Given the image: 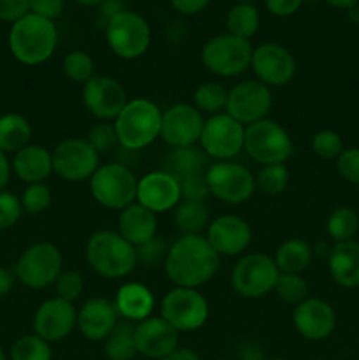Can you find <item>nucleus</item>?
Here are the masks:
<instances>
[{
    "instance_id": "nucleus-44",
    "label": "nucleus",
    "mask_w": 359,
    "mask_h": 360,
    "mask_svg": "<svg viewBox=\"0 0 359 360\" xmlns=\"http://www.w3.org/2000/svg\"><path fill=\"white\" fill-rule=\"evenodd\" d=\"M84 290V278L80 271L76 269H63L55 281L56 297L65 299V301L74 302L81 297Z\"/></svg>"
},
{
    "instance_id": "nucleus-51",
    "label": "nucleus",
    "mask_w": 359,
    "mask_h": 360,
    "mask_svg": "<svg viewBox=\"0 0 359 360\" xmlns=\"http://www.w3.org/2000/svg\"><path fill=\"white\" fill-rule=\"evenodd\" d=\"M264 2H266L267 11H270L271 14L285 18L292 16V14L298 11L299 7H301L303 0H264Z\"/></svg>"
},
{
    "instance_id": "nucleus-58",
    "label": "nucleus",
    "mask_w": 359,
    "mask_h": 360,
    "mask_svg": "<svg viewBox=\"0 0 359 360\" xmlns=\"http://www.w3.org/2000/svg\"><path fill=\"white\" fill-rule=\"evenodd\" d=\"M74 2L80 4V6H84V7H92V6H97V4L106 2V0H74Z\"/></svg>"
},
{
    "instance_id": "nucleus-5",
    "label": "nucleus",
    "mask_w": 359,
    "mask_h": 360,
    "mask_svg": "<svg viewBox=\"0 0 359 360\" xmlns=\"http://www.w3.org/2000/svg\"><path fill=\"white\" fill-rule=\"evenodd\" d=\"M243 150L260 165L285 164L294 153V144L287 130L278 122L266 118L245 127Z\"/></svg>"
},
{
    "instance_id": "nucleus-1",
    "label": "nucleus",
    "mask_w": 359,
    "mask_h": 360,
    "mask_svg": "<svg viewBox=\"0 0 359 360\" xmlns=\"http://www.w3.org/2000/svg\"><path fill=\"white\" fill-rule=\"evenodd\" d=\"M220 255L204 236H180L168 250L164 269L175 287L199 288L213 280Z\"/></svg>"
},
{
    "instance_id": "nucleus-18",
    "label": "nucleus",
    "mask_w": 359,
    "mask_h": 360,
    "mask_svg": "<svg viewBox=\"0 0 359 360\" xmlns=\"http://www.w3.org/2000/svg\"><path fill=\"white\" fill-rule=\"evenodd\" d=\"M252 67L256 79L266 86H285L296 76V58L285 46L264 42L252 53Z\"/></svg>"
},
{
    "instance_id": "nucleus-38",
    "label": "nucleus",
    "mask_w": 359,
    "mask_h": 360,
    "mask_svg": "<svg viewBox=\"0 0 359 360\" xmlns=\"http://www.w3.org/2000/svg\"><path fill=\"white\" fill-rule=\"evenodd\" d=\"M11 360H53L51 345L37 334H28L13 345Z\"/></svg>"
},
{
    "instance_id": "nucleus-24",
    "label": "nucleus",
    "mask_w": 359,
    "mask_h": 360,
    "mask_svg": "<svg viewBox=\"0 0 359 360\" xmlns=\"http://www.w3.org/2000/svg\"><path fill=\"white\" fill-rule=\"evenodd\" d=\"M115 302L106 297H90L77 309V323L81 336L88 341H104L118 323Z\"/></svg>"
},
{
    "instance_id": "nucleus-36",
    "label": "nucleus",
    "mask_w": 359,
    "mask_h": 360,
    "mask_svg": "<svg viewBox=\"0 0 359 360\" xmlns=\"http://www.w3.org/2000/svg\"><path fill=\"white\" fill-rule=\"evenodd\" d=\"M227 91L229 90H225V86L215 83V81L201 83L194 91V105L208 116L224 112L225 104H227Z\"/></svg>"
},
{
    "instance_id": "nucleus-57",
    "label": "nucleus",
    "mask_w": 359,
    "mask_h": 360,
    "mask_svg": "<svg viewBox=\"0 0 359 360\" xmlns=\"http://www.w3.org/2000/svg\"><path fill=\"white\" fill-rule=\"evenodd\" d=\"M331 248H333V246H329L327 243H317L315 246H312L313 257H326L327 259L331 253Z\"/></svg>"
},
{
    "instance_id": "nucleus-3",
    "label": "nucleus",
    "mask_w": 359,
    "mask_h": 360,
    "mask_svg": "<svg viewBox=\"0 0 359 360\" xmlns=\"http://www.w3.org/2000/svg\"><path fill=\"white\" fill-rule=\"evenodd\" d=\"M87 264L106 280H120L137 267L136 248L116 231H97L88 238L84 248Z\"/></svg>"
},
{
    "instance_id": "nucleus-30",
    "label": "nucleus",
    "mask_w": 359,
    "mask_h": 360,
    "mask_svg": "<svg viewBox=\"0 0 359 360\" xmlns=\"http://www.w3.org/2000/svg\"><path fill=\"white\" fill-rule=\"evenodd\" d=\"M208 158L210 157L197 146L176 148V150H171L169 157L165 158L164 171L182 181V179L192 178V176L204 174L206 169L210 167Z\"/></svg>"
},
{
    "instance_id": "nucleus-62",
    "label": "nucleus",
    "mask_w": 359,
    "mask_h": 360,
    "mask_svg": "<svg viewBox=\"0 0 359 360\" xmlns=\"http://www.w3.org/2000/svg\"><path fill=\"white\" fill-rule=\"evenodd\" d=\"M312 360H326V359H312Z\"/></svg>"
},
{
    "instance_id": "nucleus-32",
    "label": "nucleus",
    "mask_w": 359,
    "mask_h": 360,
    "mask_svg": "<svg viewBox=\"0 0 359 360\" xmlns=\"http://www.w3.org/2000/svg\"><path fill=\"white\" fill-rule=\"evenodd\" d=\"M175 227L182 232V236H196L210 225V213L206 204L201 200L182 199L178 206L172 210Z\"/></svg>"
},
{
    "instance_id": "nucleus-31",
    "label": "nucleus",
    "mask_w": 359,
    "mask_h": 360,
    "mask_svg": "<svg viewBox=\"0 0 359 360\" xmlns=\"http://www.w3.org/2000/svg\"><path fill=\"white\" fill-rule=\"evenodd\" d=\"M32 137V127L25 116L18 112H7L0 116V151L16 153L28 146Z\"/></svg>"
},
{
    "instance_id": "nucleus-12",
    "label": "nucleus",
    "mask_w": 359,
    "mask_h": 360,
    "mask_svg": "<svg viewBox=\"0 0 359 360\" xmlns=\"http://www.w3.org/2000/svg\"><path fill=\"white\" fill-rule=\"evenodd\" d=\"M160 316L178 333H192L208 322L210 304L197 288L175 287L162 299Z\"/></svg>"
},
{
    "instance_id": "nucleus-21",
    "label": "nucleus",
    "mask_w": 359,
    "mask_h": 360,
    "mask_svg": "<svg viewBox=\"0 0 359 360\" xmlns=\"http://www.w3.org/2000/svg\"><path fill=\"white\" fill-rule=\"evenodd\" d=\"M292 326L308 341L327 340L336 329V313L327 301L306 297L292 311Z\"/></svg>"
},
{
    "instance_id": "nucleus-50",
    "label": "nucleus",
    "mask_w": 359,
    "mask_h": 360,
    "mask_svg": "<svg viewBox=\"0 0 359 360\" xmlns=\"http://www.w3.org/2000/svg\"><path fill=\"white\" fill-rule=\"evenodd\" d=\"M65 0H30V13L46 20H55L63 13Z\"/></svg>"
},
{
    "instance_id": "nucleus-4",
    "label": "nucleus",
    "mask_w": 359,
    "mask_h": 360,
    "mask_svg": "<svg viewBox=\"0 0 359 360\" xmlns=\"http://www.w3.org/2000/svg\"><path fill=\"white\" fill-rule=\"evenodd\" d=\"M113 123L120 146L127 151H141L160 137L162 111L150 98L137 97L127 102Z\"/></svg>"
},
{
    "instance_id": "nucleus-46",
    "label": "nucleus",
    "mask_w": 359,
    "mask_h": 360,
    "mask_svg": "<svg viewBox=\"0 0 359 360\" xmlns=\"http://www.w3.org/2000/svg\"><path fill=\"white\" fill-rule=\"evenodd\" d=\"M23 207H21L20 197L14 195L13 192L0 190V231L11 229L16 225V221L21 218Z\"/></svg>"
},
{
    "instance_id": "nucleus-10",
    "label": "nucleus",
    "mask_w": 359,
    "mask_h": 360,
    "mask_svg": "<svg viewBox=\"0 0 359 360\" xmlns=\"http://www.w3.org/2000/svg\"><path fill=\"white\" fill-rule=\"evenodd\" d=\"M278 274L280 271L273 257L264 253H245L232 267L231 287L241 297L260 299L273 292Z\"/></svg>"
},
{
    "instance_id": "nucleus-41",
    "label": "nucleus",
    "mask_w": 359,
    "mask_h": 360,
    "mask_svg": "<svg viewBox=\"0 0 359 360\" xmlns=\"http://www.w3.org/2000/svg\"><path fill=\"white\" fill-rule=\"evenodd\" d=\"M21 207L25 213L28 214H41L51 206L53 202V193L46 183H32L27 185L20 197Z\"/></svg>"
},
{
    "instance_id": "nucleus-56",
    "label": "nucleus",
    "mask_w": 359,
    "mask_h": 360,
    "mask_svg": "<svg viewBox=\"0 0 359 360\" xmlns=\"http://www.w3.org/2000/svg\"><path fill=\"white\" fill-rule=\"evenodd\" d=\"M326 4H329L331 7H336V9H352L354 6H358L359 0H324Z\"/></svg>"
},
{
    "instance_id": "nucleus-9",
    "label": "nucleus",
    "mask_w": 359,
    "mask_h": 360,
    "mask_svg": "<svg viewBox=\"0 0 359 360\" xmlns=\"http://www.w3.org/2000/svg\"><path fill=\"white\" fill-rule=\"evenodd\" d=\"M106 42L118 58L136 60L150 48V25L141 14L122 11L106 21Z\"/></svg>"
},
{
    "instance_id": "nucleus-26",
    "label": "nucleus",
    "mask_w": 359,
    "mask_h": 360,
    "mask_svg": "<svg viewBox=\"0 0 359 360\" xmlns=\"http://www.w3.org/2000/svg\"><path fill=\"white\" fill-rule=\"evenodd\" d=\"M115 308L118 316H122L127 322H143L148 316H151L155 308L153 292L143 283L129 281L118 288L115 297Z\"/></svg>"
},
{
    "instance_id": "nucleus-39",
    "label": "nucleus",
    "mask_w": 359,
    "mask_h": 360,
    "mask_svg": "<svg viewBox=\"0 0 359 360\" xmlns=\"http://www.w3.org/2000/svg\"><path fill=\"white\" fill-rule=\"evenodd\" d=\"M62 70L70 81L84 84L95 76V62L83 49H74L63 58Z\"/></svg>"
},
{
    "instance_id": "nucleus-49",
    "label": "nucleus",
    "mask_w": 359,
    "mask_h": 360,
    "mask_svg": "<svg viewBox=\"0 0 359 360\" xmlns=\"http://www.w3.org/2000/svg\"><path fill=\"white\" fill-rule=\"evenodd\" d=\"M30 13V0H0V21L14 23Z\"/></svg>"
},
{
    "instance_id": "nucleus-35",
    "label": "nucleus",
    "mask_w": 359,
    "mask_h": 360,
    "mask_svg": "<svg viewBox=\"0 0 359 360\" xmlns=\"http://www.w3.org/2000/svg\"><path fill=\"white\" fill-rule=\"evenodd\" d=\"M359 231V214L352 207L340 206L327 217V238L334 243L352 241Z\"/></svg>"
},
{
    "instance_id": "nucleus-11",
    "label": "nucleus",
    "mask_w": 359,
    "mask_h": 360,
    "mask_svg": "<svg viewBox=\"0 0 359 360\" xmlns=\"http://www.w3.org/2000/svg\"><path fill=\"white\" fill-rule=\"evenodd\" d=\"M210 195L229 206H238L252 199L256 192V176L245 165L232 160L215 162L206 169Z\"/></svg>"
},
{
    "instance_id": "nucleus-42",
    "label": "nucleus",
    "mask_w": 359,
    "mask_h": 360,
    "mask_svg": "<svg viewBox=\"0 0 359 360\" xmlns=\"http://www.w3.org/2000/svg\"><path fill=\"white\" fill-rule=\"evenodd\" d=\"M92 148L97 151L99 155L109 153L118 146V134H116L115 123L113 122H97L95 125L90 127L87 137Z\"/></svg>"
},
{
    "instance_id": "nucleus-2",
    "label": "nucleus",
    "mask_w": 359,
    "mask_h": 360,
    "mask_svg": "<svg viewBox=\"0 0 359 360\" xmlns=\"http://www.w3.org/2000/svg\"><path fill=\"white\" fill-rule=\"evenodd\" d=\"M58 44V32L51 20L25 14L14 21L9 32V49L18 62L25 65H41L51 58Z\"/></svg>"
},
{
    "instance_id": "nucleus-28",
    "label": "nucleus",
    "mask_w": 359,
    "mask_h": 360,
    "mask_svg": "<svg viewBox=\"0 0 359 360\" xmlns=\"http://www.w3.org/2000/svg\"><path fill=\"white\" fill-rule=\"evenodd\" d=\"M11 169L27 185L44 183L53 174L51 151L46 150L44 146H39V144H28L23 150L14 153Z\"/></svg>"
},
{
    "instance_id": "nucleus-37",
    "label": "nucleus",
    "mask_w": 359,
    "mask_h": 360,
    "mask_svg": "<svg viewBox=\"0 0 359 360\" xmlns=\"http://www.w3.org/2000/svg\"><path fill=\"white\" fill-rule=\"evenodd\" d=\"M291 181V172L285 164L263 165L256 176V188L264 195L277 197L287 190Z\"/></svg>"
},
{
    "instance_id": "nucleus-60",
    "label": "nucleus",
    "mask_w": 359,
    "mask_h": 360,
    "mask_svg": "<svg viewBox=\"0 0 359 360\" xmlns=\"http://www.w3.org/2000/svg\"><path fill=\"white\" fill-rule=\"evenodd\" d=\"M0 360H7V355H6V352H4L2 348H0Z\"/></svg>"
},
{
    "instance_id": "nucleus-14",
    "label": "nucleus",
    "mask_w": 359,
    "mask_h": 360,
    "mask_svg": "<svg viewBox=\"0 0 359 360\" xmlns=\"http://www.w3.org/2000/svg\"><path fill=\"white\" fill-rule=\"evenodd\" d=\"M201 150L217 162L232 160L245 144V125L227 112L208 116L201 134Z\"/></svg>"
},
{
    "instance_id": "nucleus-52",
    "label": "nucleus",
    "mask_w": 359,
    "mask_h": 360,
    "mask_svg": "<svg viewBox=\"0 0 359 360\" xmlns=\"http://www.w3.org/2000/svg\"><path fill=\"white\" fill-rule=\"evenodd\" d=\"M210 2L211 0H169L172 9L180 14H185V16H194V14L201 13L210 6Z\"/></svg>"
},
{
    "instance_id": "nucleus-54",
    "label": "nucleus",
    "mask_w": 359,
    "mask_h": 360,
    "mask_svg": "<svg viewBox=\"0 0 359 360\" xmlns=\"http://www.w3.org/2000/svg\"><path fill=\"white\" fill-rule=\"evenodd\" d=\"M162 360H201V357L190 348H178V350H175Z\"/></svg>"
},
{
    "instance_id": "nucleus-55",
    "label": "nucleus",
    "mask_w": 359,
    "mask_h": 360,
    "mask_svg": "<svg viewBox=\"0 0 359 360\" xmlns=\"http://www.w3.org/2000/svg\"><path fill=\"white\" fill-rule=\"evenodd\" d=\"M9 176H11V164L9 160H7L6 153L0 151V190H4V186L7 185Z\"/></svg>"
},
{
    "instance_id": "nucleus-27",
    "label": "nucleus",
    "mask_w": 359,
    "mask_h": 360,
    "mask_svg": "<svg viewBox=\"0 0 359 360\" xmlns=\"http://www.w3.org/2000/svg\"><path fill=\"white\" fill-rule=\"evenodd\" d=\"M331 280L341 288H359V243H334L327 257Z\"/></svg>"
},
{
    "instance_id": "nucleus-59",
    "label": "nucleus",
    "mask_w": 359,
    "mask_h": 360,
    "mask_svg": "<svg viewBox=\"0 0 359 360\" xmlns=\"http://www.w3.org/2000/svg\"><path fill=\"white\" fill-rule=\"evenodd\" d=\"M348 16H351L352 21L359 23V6H354L352 9H348Z\"/></svg>"
},
{
    "instance_id": "nucleus-7",
    "label": "nucleus",
    "mask_w": 359,
    "mask_h": 360,
    "mask_svg": "<svg viewBox=\"0 0 359 360\" xmlns=\"http://www.w3.org/2000/svg\"><path fill=\"white\" fill-rule=\"evenodd\" d=\"M63 271V257L58 246L42 241L28 246L18 259L14 276L32 290H42L55 285Z\"/></svg>"
},
{
    "instance_id": "nucleus-48",
    "label": "nucleus",
    "mask_w": 359,
    "mask_h": 360,
    "mask_svg": "<svg viewBox=\"0 0 359 360\" xmlns=\"http://www.w3.org/2000/svg\"><path fill=\"white\" fill-rule=\"evenodd\" d=\"M206 174V172H204ZM197 174L192 178H187L180 181V190H182V199L185 200H201L204 202L206 197L210 195V190H208L206 176Z\"/></svg>"
},
{
    "instance_id": "nucleus-45",
    "label": "nucleus",
    "mask_w": 359,
    "mask_h": 360,
    "mask_svg": "<svg viewBox=\"0 0 359 360\" xmlns=\"http://www.w3.org/2000/svg\"><path fill=\"white\" fill-rule=\"evenodd\" d=\"M336 171L348 185L359 186V148H345L336 158Z\"/></svg>"
},
{
    "instance_id": "nucleus-25",
    "label": "nucleus",
    "mask_w": 359,
    "mask_h": 360,
    "mask_svg": "<svg viewBox=\"0 0 359 360\" xmlns=\"http://www.w3.org/2000/svg\"><path fill=\"white\" fill-rule=\"evenodd\" d=\"M157 214L139 202H132L118 214V234L134 248L144 245L157 236Z\"/></svg>"
},
{
    "instance_id": "nucleus-61",
    "label": "nucleus",
    "mask_w": 359,
    "mask_h": 360,
    "mask_svg": "<svg viewBox=\"0 0 359 360\" xmlns=\"http://www.w3.org/2000/svg\"><path fill=\"white\" fill-rule=\"evenodd\" d=\"M263 360H289V359H284V357H273V359H263Z\"/></svg>"
},
{
    "instance_id": "nucleus-29",
    "label": "nucleus",
    "mask_w": 359,
    "mask_h": 360,
    "mask_svg": "<svg viewBox=\"0 0 359 360\" xmlns=\"http://www.w3.org/2000/svg\"><path fill=\"white\" fill-rule=\"evenodd\" d=\"M273 260L280 273L303 274L313 260L312 245L301 238H289L278 246Z\"/></svg>"
},
{
    "instance_id": "nucleus-6",
    "label": "nucleus",
    "mask_w": 359,
    "mask_h": 360,
    "mask_svg": "<svg viewBox=\"0 0 359 360\" xmlns=\"http://www.w3.org/2000/svg\"><path fill=\"white\" fill-rule=\"evenodd\" d=\"M137 181L132 171L125 164H104L88 179L90 193L95 202L108 210H125L137 197Z\"/></svg>"
},
{
    "instance_id": "nucleus-53",
    "label": "nucleus",
    "mask_w": 359,
    "mask_h": 360,
    "mask_svg": "<svg viewBox=\"0 0 359 360\" xmlns=\"http://www.w3.org/2000/svg\"><path fill=\"white\" fill-rule=\"evenodd\" d=\"M14 281H16V276L7 267L0 266V297H6L13 290Z\"/></svg>"
},
{
    "instance_id": "nucleus-43",
    "label": "nucleus",
    "mask_w": 359,
    "mask_h": 360,
    "mask_svg": "<svg viewBox=\"0 0 359 360\" xmlns=\"http://www.w3.org/2000/svg\"><path fill=\"white\" fill-rule=\"evenodd\" d=\"M345 150L344 139L338 132L329 129L319 130L312 137V151L324 160H336Z\"/></svg>"
},
{
    "instance_id": "nucleus-20",
    "label": "nucleus",
    "mask_w": 359,
    "mask_h": 360,
    "mask_svg": "<svg viewBox=\"0 0 359 360\" xmlns=\"http://www.w3.org/2000/svg\"><path fill=\"white\" fill-rule=\"evenodd\" d=\"M204 238L220 257H238L248 250L252 229L248 221L238 214H222L210 221Z\"/></svg>"
},
{
    "instance_id": "nucleus-17",
    "label": "nucleus",
    "mask_w": 359,
    "mask_h": 360,
    "mask_svg": "<svg viewBox=\"0 0 359 360\" xmlns=\"http://www.w3.org/2000/svg\"><path fill=\"white\" fill-rule=\"evenodd\" d=\"M127 102L125 88L115 77L95 74L83 84V104L97 122H115Z\"/></svg>"
},
{
    "instance_id": "nucleus-22",
    "label": "nucleus",
    "mask_w": 359,
    "mask_h": 360,
    "mask_svg": "<svg viewBox=\"0 0 359 360\" xmlns=\"http://www.w3.org/2000/svg\"><path fill=\"white\" fill-rule=\"evenodd\" d=\"M137 354L151 360H162L180 348V333L162 316H148L134 329Z\"/></svg>"
},
{
    "instance_id": "nucleus-16",
    "label": "nucleus",
    "mask_w": 359,
    "mask_h": 360,
    "mask_svg": "<svg viewBox=\"0 0 359 360\" xmlns=\"http://www.w3.org/2000/svg\"><path fill=\"white\" fill-rule=\"evenodd\" d=\"M206 118L194 104H175L162 111L160 139L171 150L199 144Z\"/></svg>"
},
{
    "instance_id": "nucleus-40",
    "label": "nucleus",
    "mask_w": 359,
    "mask_h": 360,
    "mask_svg": "<svg viewBox=\"0 0 359 360\" xmlns=\"http://www.w3.org/2000/svg\"><path fill=\"white\" fill-rule=\"evenodd\" d=\"M275 294L287 304H299L308 297V283L303 274L280 273L273 288Z\"/></svg>"
},
{
    "instance_id": "nucleus-13",
    "label": "nucleus",
    "mask_w": 359,
    "mask_h": 360,
    "mask_svg": "<svg viewBox=\"0 0 359 360\" xmlns=\"http://www.w3.org/2000/svg\"><path fill=\"white\" fill-rule=\"evenodd\" d=\"M53 172L70 183L87 181L101 167V155L81 137H67L51 151Z\"/></svg>"
},
{
    "instance_id": "nucleus-34",
    "label": "nucleus",
    "mask_w": 359,
    "mask_h": 360,
    "mask_svg": "<svg viewBox=\"0 0 359 360\" xmlns=\"http://www.w3.org/2000/svg\"><path fill=\"white\" fill-rule=\"evenodd\" d=\"M260 16L257 7H253L252 4L241 2L236 4L234 7H231L225 18V25H227V34L236 35V37H241L250 41L253 35L259 30Z\"/></svg>"
},
{
    "instance_id": "nucleus-19",
    "label": "nucleus",
    "mask_w": 359,
    "mask_h": 360,
    "mask_svg": "<svg viewBox=\"0 0 359 360\" xmlns=\"http://www.w3.org/2000/svg\"><path fill=\"white\" fill-rule=\"evenodd\" d=\"M76 323L77 309L74 302L55 295L35 309L32 326H34V334L51 345L65 340L76 329Z\"/></svg>"
},
{
    "instance_id": "nucleus-23",
    "label": "nucleus",
    "mask_w": 359,
    "mask_h": 360,
    "mask_svg": "<svg viewBox=\"0 0 359 360\" xmlns=\"http://www.w3.org/2000/svg\"><path fill=\"white\" fill-rule=\"evenodd\" d=\"M182 200L180 181L168 171H151L137 181L136 202L153 211L155 214L175 210Z\"/></svg>"
},
{
    "instance_id": "nucleus-15",
    "label": "nucleus",
    "mask_w": 359,
    "mask_h": 360,
    "mask_svg": "<svg viewBox=\"0 0 359 360\" xmlns=\"http://www.w3.org/2000/svg\"><path fill=\"white\" fill-rule=\"evenodd\" d=\"M273 109V94L271 88L257 79H245L236 83L227 91V104L225 112L248 127L252 123L266 120Z\"/></svg>"
},
{
    "instance_id": "nucleus-33",
    "label": "nucleus",
    "mask_w": 359,
    "mask_h": 360,
    "mask_svg": "<svg viewBox=\"0 0 359 360\" xmlns=\"http://www.w3.org/2000/svg\"><path fill=\"white\" fill-rule=\"evenodd\" d=\"M134 326L132 322L116 323L113 333L104 340V354L109 360H132L137 355L136 338H134Z\"/></svg>"
},
{
    "instance_id": "nucleus-8",
    "label": "nucleus",
    "mask_w": 359,
    "mask_h": 360,
    "mask_svg": "<svg viewBox=\"0 0 359 360\" xmlns=\"http://www.w3.org/2000/svg\"><path fill=\"white\" fill-rule=\"evenodd\" d=\"M253 48L250 41L231 34L211 37L201 49V62L218 77H236L252 63Z\"/></svg>"
},
{
    "instance_id": "nucleus-47",
    "label": "nucleus",
    "mask_w": 359,
    "mask_h": 360,
    "mask_svg": "<svg viewBox=\"0 0 359 360\" xmlns=\"http://www.w3.org/2000/svg\"><path fill=\"white\" fill-rule=\"evenodd\" d=\"M169 246L165 245L164 239H160L158 236H155L153 239L146 241L144 245L137 246V264H143V266H157V264L164 262L165 255H168Z\"/></svg>"
}]
</instances>
